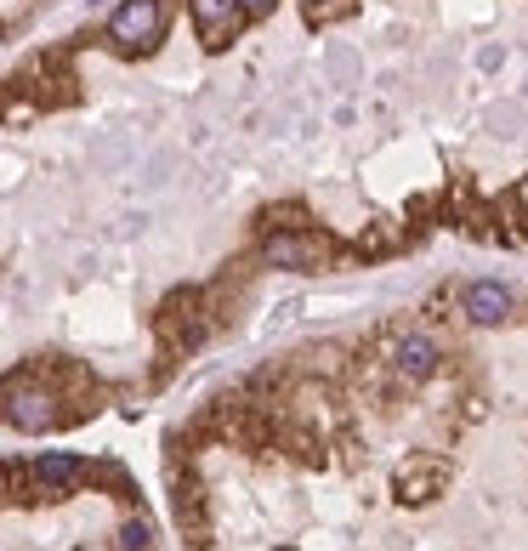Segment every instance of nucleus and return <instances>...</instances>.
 Returning <instances> with one entry per match:
<instances>
[{
    "instance_id": "1",
    "label": "nucleus",
    "mask_w": 528,
    "mask_h": 551,
    "mask_svg": "<svg viewBox=\"0 0 528 551\" xmlns=\"http://www.w3.org/2000/svg\"><path fill=\"white\" fill-rule=\"evenodd\" d=\"M165 35V0H120L108 12V40L120 52H148Z\"/></svg>"
},
{
    "instance_id": "2",
    "label": "nucleus",
    "mask_w": 528,
    "mask_h": 551,
    "mask_svg": "<svg viewBox=\"0 0 528 551\" xmlns=\"http://www.w3.org/2000/svg\"><path fill=\"white\" fill-rule=\"evenodd\" d=\"M0 415L18 432H46L57 421V398L46 387H35V381H6L0 387Z\"/></svg>"
},
{
    "instance_id": "3",
    "label": "nucleus",
    "mask_w": 528,
    "mask_h": 551,
    "mask_svg": "<svg viewBox=\"0 0 528 551\" xmlns=\"http://www.w3.org/2000/svg\"><path fill=\"white\" fill-rule=\"evenodd\" d=\"M267 267H290V273H307V267H324L330 262V239H318V233H273L262 245Z\"/></svg>"
},
{
    "instance_id": "4",
    "label": "nucleus",
    "mask_w": 528,
    "mask_h": 551,
    "mask_svg": "<svg viewBox=\"0 0 528 551\" xmlns=\"http://www.w3.org/2000/svg\"><path fill=\"white\" fill-rule=\"evenodd\" d=\"M460 313L472 324H506L511 319V290L494 285V279H477V285L460 290Z\"/></svg>"
},
{
    "instance_id": "5",
    "label": "nucleus",
    "mask_w": 528,
    "mask_h": 551,
    "mask_svg": "<svg viewBox=\"0 0 528 551\" xmlns=\"http://www.w3.org/2000/svg\"><path fill=\"white\" fill-rule=\"evenodd\" d=\"M188 12H194L199 40H205V46H222V40L239 29V18H245V6H239V0H188Z\"/></svg>"
},
{
    "instance_id": "6",
    "label": "nucleus",
    "mask_w": 528,
    "mask_h": 551,
    "mask_svg": "<svg viewBox=\"0 0 528 551\" xmlns=\"http://www.w3.org/2000/svg\"><path fill=\"white\" fill-rule=\"evenodd\" d=\"M392 364L404 381H426V375H438V341L432 336H398L392 341Z\"/></svg>"
},
{
    "instance_id": "7",
    "label": "nucleus",
    "mask_w": 528,
    "mask_h": 551,
    "mask_svg": "<svg viewBox=\"0 0 528 551\" xmlns=\"http://www.w3.org/2000/svg\"><path fill=\"white\" fill-rule=\"evenodd\" d=\"M443 478H449V466L443 461H409L404 472H398V500H409V506H421V500H432L443 489Z\"/></svg>"
},
{
    "instance_id": "8",
    "label": "nucleus",
    "mask_w": 528,
    "mask_h": 551,
    "mask_svg": "<svg viewBox=\"0 0 528 551\" xmlns=\"http://www.w3.org/2000/svg\"><path fill=\"white\" fill-rule=\"evenodd\" d=\"M29 478H35L40 489H63V483L80 478V461H74V455H57V449H52V455H40V461L29 466Z\"/></svg>"
},
{
    "instance_id": "9",
    "label": "nucleus",
    "mask_w": 528,
    "mask_h": 551,
    "mask_svg": "<svg viewBox=\"0 0 528 551\" xmlns=\"http://www.w3.org/2000/svg\"><path fill=\"white\" fill-rule=\"evenodd\" d=\"M125 546H131V551L148 546V523H125Z\"/></svg>"
},
{
    "instance_id": "10",
    "label": "nucleus",
    "mask_w": 528,
    "mask_h": 551,
    "mask_svg": "<svg viewBox=\"0 0 528 551\" xmlns=\"http://www.w3.org/2000/svg\"><path fill=\"white\" fill-rule=\"evenodd\" d=\"M239 6H245V12H267V6H273V0H239Z\"/></svg>"
},
{
    "instance_id": "11",
    "label": "nucleus",
    "mask_w": 528,
    "mask_h": 551,
    "mask_svg": "<svg viewBox=\"0 0 528 551\" xmlns=\"http://www.w3.org/2000/svg\"><path fill=\"white\" fill-rule=\"evenodd\" d=\"M91 6H108V0H91Z\"/></svg>"
},
{
    "instance_id": "12",
    "label": "nucleus",
    "mask_w": 528,
    "mask_h": 551,
    "mask_svg": "<svg viewBox=\"0 0 528 551\" xmlns=\"http://www.w3.org/2000/svg\"><path fill=\"white\" fill-rule=\"evenodd\" d=\"M313 6H318V0H313Z\"/></svg>"
}]
</instances>
